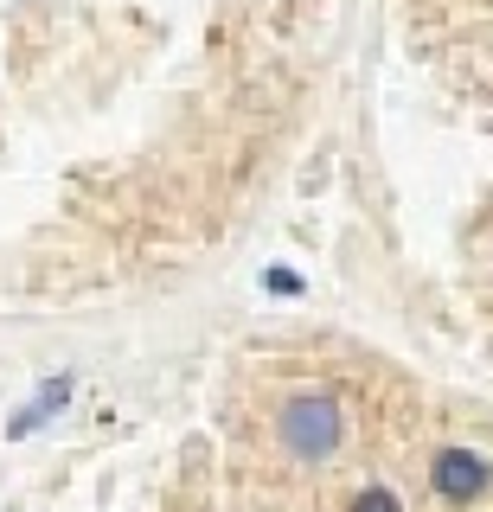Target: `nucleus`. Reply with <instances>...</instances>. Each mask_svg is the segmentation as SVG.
Listing matches in <instances>:
<instances>
[{"label":"nucleus","instance_id":"obj_3","mask_svg":"<svg viewBox=\"0 0 493 512\" xmlns=\"http://www.w3.org/2000/svg\"><path fill=\"white\" fill-rule=\"evenodd\" d=\"M65 404H71V372H58V378H45L39 391H33V404H26V410L7 423V436H13V442H26L33 429H45V423H52V416L65 410Z\"/></svg>","mask_w":493,"mask_h":512},{"label":"nucleus","instance_id":"obj_5","mask_svg":"<svg viewBox=\"0 0 493 512\" xmlns=\"http://www.w3.org/2000/svg\"><path fill=\"white\" fill-rule=\"evenodd\" d=\"M263 288H269V295H301V276H295V269H269Z\"/></svg>","mask_w":493,"mask_h":512},{"label":"nucleus","instance_id":"obj_1","mask_svg":"<svg viewBox=\"0 0 493 512\" xmlns=\"http://www.w3.org/2000/svg\"><path fill=\"white\" fill-rule=\"evenodd\" d=\"M282 448H289L295 461H333L340 455V442H346V410H340V397H327V391H301L282 404Z\"/></svg>","mask_w":493,"mask_h":512},{"label":"nucleus","instance_id":"obj_2","mask_svg":"<svg viewBox=\"0 0 493 512\" xmlns=\"http://www.w3.org/2000/svg\"><path fill=\"white\" fill-rule=\"evenodd\" d=\"M429 480H436L442 500L468 506V500H481V493H487V461L474 455V448H442V455L429 461Z\"/></svg>","mask_w":493,"mask_h":512},{"label":"nucleus","instance_id":"obj_4","mask_svg":"<svg viewBox=\"0 0 493 512\" xmlns=\"http://www.w3.org/2000/svg\"><path fill=\"white\" fill-rule=\"evenodd\" d=\"M353 512H404V500H397L391 487H365L359 500H353Z\"/></svg>","mask_w":493,"mask_h":512}]
</instances>
